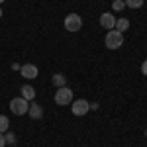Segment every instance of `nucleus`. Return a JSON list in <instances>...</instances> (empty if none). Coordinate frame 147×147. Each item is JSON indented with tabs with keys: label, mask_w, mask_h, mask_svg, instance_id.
I'll list each match as a JSON object with an SVG mask.
<instances>
[{
	"label": "nucleus",
	"mask_w": 147,
	"mask_h": 147,
	"mask_svg": "<svg viewBox=\"0 0 147 147\" xmlns=\"http://www.w3.org/2000/svg\"><path fill=\"white\" fill-rule=\"evenodd\" d=\"M124 43V34H120V32H116V30H110V32H106V37H104V45L108 47V49H120Z\"/></svg>",
	"instance_id": "1"
},
{
	"label": "nucleus",
	"mask_w": 147,
	"mask_h": 147,
	"mask_svg": "<svg viewBox=\"0 0 147 147\" xmlns=\"http://www.w3.org/2000/svg\"><path fill=\"white\" fill-rule=\"evenodd\" d=\"M80 28H82V18H80L79 14L71 12V14L65 16V30L67 32L75 34V32H80Z\"/></svg>",
	"instance_id": "2"
},
{
	"label": "nucleus",
	"mask_w": 147,
	"mask_h": 147,
	"mask_svg": "<svg viewBox=\"0 0 147 147\" xmlns=\"http://www.w3.org/2000/svg\"><path fill=\"white\" fill-rule=\"evenodd\" d=\"M28 108H30V102L24 100L22 96L10 100V112L16 114V116H26V114H28Z\"/></svg>",
	"instance_id": "3"
},
{
	"label": "nucleus",
	"mask_w": 147,
	"mask_h": 147,
	"mask_svg": "<svg viewBox=\"0 0 147 147\" xmlns=\"http://www.w3.org/2000/svg\"><path fill=\"white\" fill-rule=\"evenodd\" d=\"M73 102V90L69 86H61L55 92V104L57 106H69Z\"/></svg>",
	"instance_id": "4"
},
{
	"label": "nucleus",
	"mask_w": 147,
	"mask_h": 147,
	"mask_svg": "<svg viewBox=\"0 0 147 147\" xmlns=\"http://www.w3.org/2000/svg\"><path fill=\"white\" fill-rule=\"evenodd\" d=\"M71 112L75 116H84L86 112H90V102L84 100V98H79V100H73L71 102Z\"/></svg>",
	"instance_id": "5"
},
{
	"label": "nucleus",
	"mask_w": 147,
	"mask_h": 147,
	"mask_svg": "<svg viewBox=\"0 0 147 147\" xmlns=\"http://www.w3.org/2000/svg\"><path fill=\"white\" fill-rule=\"evenodd\" d=\"M20 75H22L26 80H34L39 77V69L35 67V65H32V63H26V65H22V69H20Z\"/></svg>",
	"instance_id": "6"
},
{
	"label": "nucleus",
	"mask_w": 147,
	"mask_h": 147,
	"mask_svg": "<svg viewBox=\"0 0 147 147\" xmlns=\"http://www.w3.org/2000/svg\"><path fill=\"white\" fill-rule=\"evenodd\" d=\"M116 20H118V18L114 16L112 12H104V14L100 16V26L106 30V32H110V30L116 28Z\"/></svg>",
	"instance_id": "7"
},
{
	"label": "nucleus",
	"mask_w": 147,
	"mask_h": 147,
	"mask_svg": "<svg viewBox=\"0 0 147 147\" xmlns=\"http://www.w3.org/2000/svg\"><path fill=\"white\" fill-rule=\"evenodd\" d=\"M28 116L32 118V120H41L43 118V108L37 104V102H30V108H28Z\"/></svg>",
	"instance_id": "8"
},
{
	"label": "nucleus",
	"mask_w": 147,
	"mask_h": 147,
	"mask_svg": "<svg viewBox=\"0 0 147 147\" xmlns=\"http://www.w3.org/2000/svg\"><path fill=\"white\" fill-rule=\"evenodd\" d=\"M20 96H22L24 100H28V102L35 100V88L32 86V84H24L22 88H20Z\"/></svg>",
	"instance_id": "9"
},
{
	"label": "nucleus",
	"mask_w": 147,
	"mask_h": 147,
	"mask_svg": "<svg viewBox=\"0 0 147 147\" xmlns=\"http://www.w3.org/2000/svg\"><path fill=\"white\" fill-rule=\"evenodd\" d=\"M116 32H120V34H124V32H127L129 30V20L127 18H118L116 20V28H114Z\"/></svg>",
	"instance_id": "10"
},
{
	"label": "nucleus",
	"mask_w": 147,
	"mask_h": 147,
	"mask_svg": "<svg viewBox=\"0 0 147 147\" xmlns=\"http://www.w3.org/2000/svg\"><path fill=\"white\" fill-rule=\"evenodd\" d=\"M51 82L55 84L57 88H61V86H67V77H65L63 73H55V75L51 77Z\"/></svg>",
	"instance_id": "11"
},
{
	"label": "nucleus",
	"mask_w": 147,
	"mask_h": 147,
	"mask_svg": "<svg viewBox=\"0 0 147 147\" xmlns=\"http://www.w3.org/2000/svg\"><path fill=\"white\" fill-rule=\"evenodd\" d=\"M8 129H10V120L0 114V134H6Z\"/></svg>",
	"instance_id": "12"
},
{
	"label": "nucleus",
	"mask_w": 147,
	"mask_h": 147,
	"mask_svg": "<svg viewBox=\"0 0 147 147\" xmlns=\"http://www.w3.org/2000/svg\"><path fill=\"white\" fill-rule=\"evenodd\" d=\"M124 2H125V6H127V8L137 10V8H141V6H143V2H145V0H124Z\"/></svg>",
	"instance_id": "13"
},
{
	"label": "nucleus",
	"mask_w": 147,
	"mask_h": 147,
	"mask_svg": "<svg viewBox=\"0 0 147 147\" xmlns=\"http://www.w3.org/2000/svg\"><path fill=\"white\" fill-rule=\"evenodd\" d=\"M4 139H6V145H16V134H12V131H6L4 134Z\"/></svg>",
	"instance_id": "14"
},
{
	"label": "nucleus",
	"mask_w": 147,
	"mask_h": 147,
	"mask_svg": "<svg viewBox=\"0 0 147 147\" xmlns=\"http://www.w3.org/2000/svg\"><path fill=\"white\" fill-rule=\"evenodd\" d=\"M124 8H125V2H124V0H114V2H112V10L114 12H122Z\"/></svg>",
	"instance_id": "15"
},
{
	"label": "nucleus",
	"mask_w": 147,
	"mask_h": 147,
	"mask_svg": "<svg viewBox=\"0 0 147 147\" xmlns=\"http://www.w3.org/2000/svg\"><path fill=\"white\" fill-rule=\"evenodd\" d=\"M141 75H145V77H147V59L141 63Z\"/></svg>",
	"instance_id": "16"
},
{
	"label": "nucleus",
	"mask_w": 147,
	"mask_h": 147,
	"mask_svg": "<svg viewBox=\"0 0 147 147\" xmlns=\"http://www.w3.org/2000/svg\"><path fill=\"white\" fill-rule=\"evenodd\" d=\"M0 147H6V139H4V134H0Z\"/></svg>",
	"instance_id": "17"
},
{
	"label": "nucleus",
	"mask_w": 147,
	"mask_h": 147,
	"mask_svg": "<svg viewBox=\"0 0 147 147\" xmlns=\"http://www.w3.org/2000/svg\"><path fill=\"white\" fill-rule=\"evenodd\" d=\"M22 65H18V63H12V71H20Z\"/></svg>",
	"instance_id": "18"
},
{
	"label": "nucleus",
	"mask_w": 147,
	"mask_h": 147,
	"mask_svg": "<svg viewBox=\"0 0 147 147\" xmlns=\"http://www.w3.org/2000/svg\"><path fill=\"white\" fill-rule=\"evenodd\" d=\"M0 18H2V8H0Z\"/></svg>",
	"instance_id": "19"
},
{
	"label": "nucleus",
	"mask_w": 147,
	"mask_h": 147,
	"mask_svg": "<svg viewBox=\"0 0 147 147\" xmlns=\"http://www.w3.org/2000/svg\"><path fill=\"white\" fill-rule=\"evenodd\" d=\"M2 2H6V0H0V4H2Z\"/></svg>",
	"instance_id": "20"
},
{
	"label": "nucleus",
	"mask_w": 147,
	"mask_h": 147,
	"mask_svg": "<svg viewBox=\"0 0 147 147\" xmlns=\"http://www.w3.org/2000/svg\"><path fill=\"white\" fill-rule=\"evenodd\" d=\"M145 137H147V129H145Z\"/></svg>",
	"instance_id": "21"
},
{
	"label": "nucleus",
	"mask_w": 147,
	"mask_h": 147,
	"mask_svg": "<svg viewBox=\"0 0 147 147\" xmlns=\"http://www.w3.org/2000/svg\"><path fill=\"white\" fill-rule=\"evenodd\" d=\"M112 2H114V0H112Z\"/></svg>",
	"instance_id": "22"
}]
</instances>
